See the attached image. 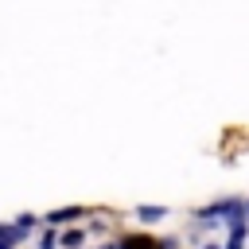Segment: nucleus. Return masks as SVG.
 Masks as SVG:
<instances>
[{
  "instance_id": "nucleus-1",
  "label": "nucleus",
  "mask_w": 249,
  "mask_h": 249,
  "mask_svg": "<svg viewBox=\"0 0 249 249\" xmlns=\"http://www.w3.org/2000/svg\"><path fill=\"white\" fill-rule=\"evenodd\" d=\"M117 249H171V245H156V241H148V237H124Z\"/></svg>"
},
{
  "instance_id": "nucleus-2",
  "label": "nucleus",
  "mask_w": 249,
  "mask_h": 249,
  "mask_svg": "<svg viewBox=\"0 0 249 249\" xmlns=\"http://www.w3.org/2000/svg\"><path fill=\"white\" fill-rule=\"evenodd\" d=\"M78 214H82L78 206H70V210H51V214H47V222H54V226H62V222H70V218H78Z\"/></svg>"
},
{
  "instance_id": "nucleus-3",
  "label": "nucleus",
  "mask_w": 249,
  "mask_h": 249,
  "mask_svg": "<svg viewBox=\"0 0 249 249\" xmlns=\"http://www.w3.org/2000/svg\"><path fill=\"white\" fill-rule=\"evenodd\" d=\"M136 214H140V222H160V218H163L167 210H163V206H140Z\"/></svg>"
},
{
  "instance_id": "nucleus-4",
  "label": "nucleus",
  "mask_w": 249,
  "mask_h": 249,
  "mask_svg": "<svg viewBox=\"0 0 249 249\" xmlns=\"http://www.w3.org/2000/svg\"><path fill=\"white\" fill-rule=\"evenodd\" d=\"M62 245H70V249H74V245H82V233H78V230H70V233H62Z\"/></svg>"
},
{
  "instance_id": "nucleus-5",
  "label": "nucleus",
  "mask_w": 249,
  "mask_h": 249,
  "mask_svg": "<svg viewBox=\"0 0 249 249\" xmlns=\"http://www.w3.org/2000/svg\"><path fill=\"white\" fill-rule=\"evenodd\" d=\"M206 249H218V245H206Z\"/></svg>"
}]
</instances>
